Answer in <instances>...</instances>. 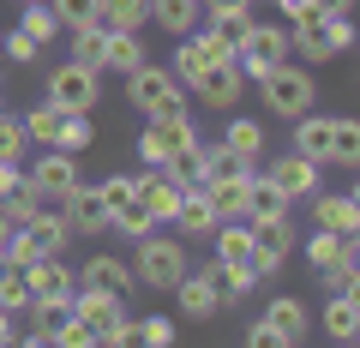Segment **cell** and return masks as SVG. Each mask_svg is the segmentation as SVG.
<instances>
[{"instance_id": "1", "label": "cell", "mask_w": 360, "mask_h": 348, "mask_svg": "<svg viewBox=\"0 0 360 348\" xmlns=\"http://www.w3.org/2000/svg\"><path fill=\"white\" fill-rule=\"evenodd\" d=\"M258 96H264V108L276 120H295L307 115V108H319V78H312V66H295V60H276L264 78H252Z\"/></svg>"}, {"instance_id": "2", "label": "cell", "mask_w": 360, "mask_h": 348, "mask_svg": "<svg viewBox=\"0 0 360 348\" xmlns=\"http://www.w3.org/2000/svg\"><path fill=\"white\" fill-rule=\"evenodd\" d=\"M193 271V252H186V240H180V234H139V258H132V276H139L144 288H174L180 276Z\"/></svg>"}, {"instance_id": "3", "label": "cell", "mask_w": 360, "mask_h": 348, "mask_svg": "<svg viewBox=\"0 0 360 348\" xmlns=\"http://www.w3.org/2000/svg\"><path fill=\"white\" fill-rule=\"evenodd\" d=\"M354 37L360 30L348 25V13H319V18H307V25L288 30V49H295L307 66H324V60H336L342 49H354Z\"/></svg>"}, {"instance_id": "4", "label": "cell", "mask_w": 360, "mask_h": 348, "mask_svg": "<svg viewBox=\"0 0 360 348\" xmlns=\"http://www.w3.org/2000/svg\"><path fill=\"white\" fill-rule=\"evenodd\" d=\"M127 103L139 108L144 120H150V115H180V108H186V84H180L168 66L144 60V66L127 72Z\"/></svg>"}, {"instance_id": "5", "label": "cell", "mask_w": 360, "mask_h": 348, "mask_svg": "<svg viewBox=\"0 0 360 348\" xmlns=\"http://www.w3.org/2000/svg\"><path fill=\"white\" fill-rule=\"evenodd\" d=\"M42 96L54 108H66V115H96V103H103V72L84 66V60H60L49 72V91Z\"/></svg>"}, {"instance_id": "6", "label": "cell", "mask_w": 360, "mask_h": 348, "mask_svg": "<svg viewBox=\"0 0 360 348\" xmlns=\"http://www.w3.org/2000/svg\"><path fill=\"white\" fill-rule=\"evenodd\" d=\"M246 222H252V271H258V283H264V276L283 271V258L300 246V234H295V217H288V210L246 217Z\"/></svg>"}, {"instance_id": "7", "label": "cell", "mask_w": 360, "mask_h": 348, "mask_svg": "<svg viewBox=\"0 0 360 348\" xmlns=\"http://www.w3.org/2000/svg\"><path fill=\"white\" fill-rule=\"evenodd\" d=\"M186 144H198V127H193V115L180 108V115H150L144 120V132H139V156H144V168H162L174 150H186Z\"/></svg>"}, {"instance_id": "8", "label": "cell", "mask_w": 360, "mask_h": 348, "mask_svg": "<svg viewBox=\"0 0 360 348\" xmlns=\"http://www.w3.org/2000/svg\"><path fill=\"white\" fill-rule=\"evenodd\" d=\"M276 60H288V25H258L240 37V49H234V66H240V78H264Z\"/></svg>"}, {"instance_id": "9", "label": "cell", "mask_w": 360, "mask_h": 348, "mask_svg": "<svg viewBox=\"0 0 360 348\" xmlns=\"http://www.w3.org/2000/svg\"><path fill=\"white\" fill-rule=\"evenodd\" d=\"M25 181L37 186L49 205H60V198L78 186V156H72V150H54V144H42V156H30V174H25Z\"/></svg>"}, {"instance_id": "10", "label": "cell", "mask_w": 360, "mask_h": 348, "mask_svg": "<svg viewBox=\"0 0 360 348\" xmlns=\"http://www.w3.org/2000/svg\"><path fill=\"white\" fill-rule=\"evenodd\" d=\"M270 181L283 186V198L288 205H300V198H312L324 186V162H312V156H300V150H283V156H270V168H264Z\"/></svg>"}, {"instance_id": "11", "label": "cell", "mask_w": 360, "mask_h": 348, "mask_svg": "<svg viewBox=\"0 0 360 348\" xmlns=\"http://www.w3.org/2000/svg\"><path fill=\"white\" fill-rule=\"evenodd\" d=\"M222 54H229V49H222V42L198 25V30H186V37H174V66H168V72H174L180 84H193V78L205 72V66H217Z\"/></svg>"}, {"instance_id": "12", "label": "cell", "mask_w": 360, "mask_h": 348, "mask_svg": "<svg viewBox=\"0 0 360 348\" xmlns=\"http://www.w3.org/2000/svg\"><path fill=\"white\" fill-rule=\"evenodd\" d=\"M240 91H246V78H240V66H234V54H222L217 66H205V72L193 78V96L205 108H234Z\"/></svg>"}, {"instance_id": "13", "label": "cell", "mask_w": 360, "mask_h": 348, "mask_svg": "<svg viewBox=\"0 0 360 348\" xmlns=\"http://www.w3.org/2000/svg\"><path fill=\"white\" fill-rule=\"evenodd\" d=\"M72 276H78V288H103V295H120V300L139 288L132 264H127V258H115V252H90L84 271H72Z\"/></svg>"}, {"instance_id": "14", "label": "cell", "mask_w": 360, "mask_h": 348, "mask_svg": "<svg viewBox=\"0 0 360 348\" xmlns=\"http://www.w3.org/2000/svg\"><path fill=\"white\" fill-rule=\"evenodd\" d=\"M25 276H30V300H72V288H78L72 264H66L60 252L30 258V264H25Z\"/></svg>"}, {"instance_id": "15", "label": "cell", "mask_w": 360, "mask_h": 348, "mask_svg": "<svg viewBox=\"0 0 360 348\" xmlns=\"http://www.w3.org/2000/svg\"><path fill=\"white\" fill-rule=\"evenodd\" d=\"M72 318L90 324V330H96V342H103V336L127 318V300H120V295H103V288H72Z\"/></svg>"}, {"instance_id": "16", "label": "cell", "mask_w": 360, "mask_h": 348, "mask_svg": "<svg viewBox=\"0 0 360 348\" xmlns=\"http://www.w3.org/2000/svg\"><path fill=\"white\" fill-rule=\"evenodd\" d=\"M264 324L276 330V342H283V348H295V342H307L312 312H307V300H300V295H270L264 300Z\"/></svg>"}, {"instance_id": "17", "label": "cell", "mask_w": 360, "mask_h": 348, "mask_svg": "<svg viewBox=\"0 0 360 348\" xmlns=\"http://www.w3.org/2000/svg\"><path fill=\"white\" fill-rule=\"evenodd\" d=\"M168 295H174L180 318H193V324H205V318H217V312H222V295H217V283H210L205 271H198V276L186 271L174 288H168Z\"/></svg>"}, {"instance_id": "18", "label": "cell", "mask_w": 360, "mask_h": 348, "mask_svg": "<svg viewBox=\"0 0 360 348\" xmlns=\"http://www.w3.org/2000/svg\"><path fill=\"white\" fill-rule=\"evenodd\" d=\"M60 217H66V228H72V234H103L108 228V205L96 198V186H84V181L60 198Z\"/></svg>"}, {"instance_id": "19", "label": "cell", "mask_w": 360, "mask_h": 348, "mask_svg": "<svg viewBox=\"0 0 360 348\" xmlns=\"http://www.w3.org/2000/svg\"><path fill=\"white\" fill-rule=\"evenodd\" d=\"M180 193H186V186H180V181H168L162 168H144V174H139V198H144V210H150V222H156V228H168V222H174Z\"/></svg>"}, {"instance_id": "20", "label": "cell", "mask_w": 360, "mask_h": 348, "mask_svg": "<svg viewBox=\"0 0 360 348\" xmlns=\"http://www.w3.org/2000/svg\"><path fill=\"white\" fill-rule=\"evenodd\" d=\"M342 240H348V234H330V228H319V234L307 240V264H312V276H319L324 288H336V283H342V271H348Z\"/></svg>"}, {"instance_id": "21", "label": "cell", "mask_w": 360, "mask_h": 348, "mask_svg": "<svg viewBox=\"0 0 360 348\" xmlns=\"http://www.w3.org/2000/svg\"><path fill=\"white\" fill-rule=\"evenodd\" d=\"M312 222L319 228H330V234H360V205L348 193H312Z\"/></svg>"}, {"instance_id": "22", "label": "cell", "mask_w": 360, "mask_h": 348, "mask_svg": "<svg viewBox=\"0 0 360 348\" xmlns=\"http://www.w3.org/2000/svg\"><path fill=\"white\" fill-rule=\"evenodd\" d=\"M330 120L336 115H295V138H288V150H300V156H312V162H324L330 168Z\"/></svg>"}, {"instance_id": "23", "label": "cell", "mask_w": 360, "mask_h": 348, "mask_svg": "<svg viewBox=\"0 0 360 348\" xmlns=\"http://www.w3.org/2000/svg\"><path fill=\"white\" fill-rule=\"evenodd\" d=\"M168 228H180V240H210V228H217V210H210V198L198 193V186H186L180 193V210Z\"/></svg>"}, {"instance_id": "24", "label": "cell", "mask_w": 360, "mask_h": 348, "mask_svg": "<svg viewBox=\"0 0 360 348\" xmlns=\"http://www.w3.org/2000/svg\"><path fill=\"white\" fill-rule=\"evenodd\" d=\"M205 276L217 283L222 307H240V300H246V295L258 288V271H252V264H240V258H217V264H210Z\"/></svg>"}, {"instance_id": "25", "label": "cell", "mask_w": 360, "mask_h": 348, "mask_svg": "<svg viewBox=\"0 0 360 348\" xmlns=\"http://www.w3.org/2000/svg\"><path fill=\"white\" fill-rule=\"evenodd\" d=\"M229 174H252V156H240V150H229V144H205L198 138V186L205 181H229Z\"/></svg>"}, {"instance_id": "26", "label": "cell", "mask_w": 360, "mask_h": 348, "mask_svg": "<svg viewBox=\"0 0 360 348\" xmlns=\"http://www.w3.org/2000/svg\"><path fill=\"white\" fill-rule=\"evenodd\" d=\"M144 60H150V54H144V37H139V30H108V37H103V72H120V78H127L132 66H144Z\"/></svg>"}, {"instance_id": "27", "label": "cell", "mask_w": 360, "mask_h": 348, "mask_svg": "<svg viewBox=\"0 0 360 348\" xmlns=\"http://www.w3.org/2000/svg\"><path fill=\"white\" fill-rule=\"evenodd\" d=\"M198 193L210 198L217 222H246V174H229V181H205Z\"/></svg>"}, {"instance_id": "28", "label": "cell", "mask_w": 360, "mask_h": 348, "mask_svg": "<svg viewBox=\"0 0 360 348\" xmlns=\"http://www.w3.org/2000/svg\"><path fill=\"white\" fill-rule=\"evenodd\" d=\"M198 18H205V6H198V0H150V25H162L168 37L198 30Z\"/></svg>"}, {"instance_id": "29", "label": "cell", "mask_w": 360, "mask_h": 348, "mask_svg": "<svg viewBox=\"0 0 360 348\" xmlns=\"http://www.w3.org/2000/svg\"><path fill=\"white\" fill-rule=\"evenodd\" d=\"M330 162H336V168H354V174H360V120H354V115L330 120Z\"/></svg>"}, {"instance_id": "30", "label": "cell", "mask_w": 360, "mask_h": 348, "mask_svg": "<svg viewBox=\"0 0 360 348\" xmlns=\"http://www.w3.org/2000/svg\"><path fill=\"white\" fill-rule=\"evenodd\" d=\"M18 30H25L37 49H49L54 37H60V18H54V6L49 0H25V13H18Z\"/></svg>"}, {"instance_id": "31", "label": "cell", "mask_w": 360, "mask_h": 348, "mask_svg": "<svg viewBox=\"0 0 360 348\" xmlns=\"http://www.w3.org/2000/svg\"><path fill=\"white\" fill-rule=\"evenodd\" d=\"M42 205H49V198H42L37 186L25 181V174H18V181L6 186V193H0V210H6V222H13V228H18V222H30V217L42 210Z\"/></svg>"}, {"instance_id": "32", "label": "cell", "mask_w": 360, "mask_h": 348, "mask_svg": "<svg viewBox=\"0 0 360 348\" xmlns=\"http://www.w3.org/2000/svg\"><path fill=\"white\" fill-rule=\"evenodd\" d=\"M324 336H330V342H354L360 336V307L354 300H342V295L324 300Z\"/></svg>"}, {"instance_id": "33", "label": "cell", "mask_w": 360, "mask_h": 348, "mask_svg": "<svg viewBox=\"0 0 360 348\" xmlns=\"http://www.w3.org/2000/svg\"><path fill=\"white\" fill-rule=\"evenodd\" d=\"M90 144H96V127H90V115H66V108H60V127H54V150L84 156Z\"/></svg>"}, {"instance_id": "34", "label": "cell", "mask_w": 360, "mask_h": 348, "mask_svg": "<svg viewBox=\"0 0 360 348\" xmlns=\"http://www.w3.org/2000/svg\"><path fill=\"white\" fill-rule=\"evenodd\" d=\"M222 144H229V150H240V156H264V127H258L252 115H229Z\"/></svg>"}, {"instance_id": "35", "label": "cell", "mask_w": 360, "mask_h": 348, "mask_svg": "<svg viewBox=\"0 0 360 348\" xmlns=\"http://www.w3.org/2000/svg\"><path fill=\"white\" fill-rule=\"evenodd\" d=\"M198 25H205L210 30V37H217L222 42V49H240V37H246V30H252V13H205V18H198Z\"/></svg>"}, {"instance_id": "36", "label": "cell", "mask_w": 360, "mask_h": 348, "mask_svg": "<svg viewBox=\"0 0 360 348\" xmlns=\"http://www.w3.org/2000/svg\"><path fill=\"white\" fill-rule=\"evenodd\" d=\"M103 25L108 30H144L150 25V0H103Z\"/></svg>"}, {"instance_id": "37", "label": "cell", "mask_w": 360, "mask_h": 348, "mask_svg": "<svg viewBox=\"0 0 360 348\" xmlns=\"http://www.w3.org/2000/svg\"><path fill=\"white\" fill-rule=\"evenodd\" d=\"M108 228H120V234H132V240H139V234H150L156 222H150V210H144V198L132 193L120 210H108Z\"/></svg>"}, {"instance_id": "38", "label": "cell", "mask_w": 360, "mask_h": 348, "mask_svg": "<svg viewBox=\"0 0 360 348\" xmlns=\"http://www.w3.org/2000/svg\"><path fill=\"white\" fill-rule=\"evenodd\" d=\"M60 30H78V25H103V0H49Z\"/></svg>"}, {"instance_id": "39", "label": "cell", "mask_w": 360, "mask_h": 348, "mask_svg": "<svg viewBox=\"0 0 360 348\" xmlns=\"http://www.w3.org/2000/svg\"><path fill=\"white\" fill-rule=\"evenodd\" d=\"M18 127H25V138H30V144H54V127H60V108H54L49 96H42V103L30 108L25 120H18Z\"/></svg>"}, {"instance_id": "40", "label": "cell", "mask_w": 360, "mask_h": 348, "mask_svg": "<svg viewBox=\"0 0 360 348\" xmlns=\"http://www.w3.org/2000/svg\"><path fill=\"white\" fill-rule=\"evenodd\" d=\"M103 37H108V25H78L72 30V60H84V66L103 72Z\"/></svg>"}, {"instance_id": "41", "label": "cell", "mask_w": 360, "mask_h": 348, "mask_svg": "<svg viewBox=\"0 0 360 348\" xmlns=\"http://www.w3.org/2000/svg\"><path fill=\"white\" fill-rule=\"evenodd\" d=\"M49 348H96V330H90V324H78L72 312H66V318L49 330Z\"/></svg>"}, {"instance_id": "42", "label": "cell", "mask_w": 360, "mask_h": 348, "mask_svg": "<svg viewBox=\"0 0 360 348\" xmlns=\"http://www.w3.org/2000/svg\"><path fill=\"white\" fill-rule=\"evenodd\" d=\"M25 150H30V138H25V127H18V115L0 108V162H18Z\"/></svg>"}, {"instance_id": "43", "label": "cell", "mask_w": 360, "mask_h": 348, "mask_svg": "<svg viewBox=\"0 0 360 348\" xmlns=\"http://www.w3.org/2000/svg\"><path fill=\"white\" fill-rule=\"evenodd\" d=\"M0 54H6L13 66H37V60H42V49L25 37V30H6V37H0Z\"/></svg>"}, {"instance_id": "44", "label": "cell", "mask_w": 360, "mask_h": 348, "mask_svg": "<svg viewBox=\"0 0 360 348\" xmlns=\"http://www.w3.org/2000/svg\"><path fill=\"white\" fill-rule=\"evenodd\" d=\"M132 193H139V174H108V181H96V198H103L108 210H120Z\"/></svg>"}, {"instance_id": "45", "label": "cell", "mask_w": 360, "mask_h": 348, "mask_svg": "<svg viewBox=\"0 0 360 348\" xmlns=\"http://www.w3.org/2000/svg\"><path fill=\"white\" fill-rule=\"evenodd\" d=\"M139 342L168 348V342H174V318H144V324H139Z\"/></svg>"}, {"instance_id": "46", "label": "cell", "mask_w": 360, "mask_h": 348, "mask_svg": "<svg viewBox=\"0 0 360 348\" xmlns=\"http://www.w3.org/2000/svg\"><path fill=\"white\" fill-rule=\"evenodd\" d=\"M276 13H288V30H295V25H307V18H319V6H312V0H276Z\"/></svg>"}, {"instance_id": "47", "label": "cell", "mask_w": 360, "mask_h": 348, "mask_svg": "<svg viewBox=\"0 0 360 348\" xmlns=\"http://www.w3.org/2000/svg\"><path fill=\"white\" fill-rule=\"evenodd\" d=\"M246 348H283V342H276V330L258 318V324H246Z\"/></svg>"}, {"instance_id": "48", "label": "cell", "mask_w": 360, "mask_h": 348, "mask_svg": "<svg viewBox=\"0 0 360 348\" xmlns=\"http://www.w3.org/2000/svg\"><path fill=\"white\" fill-rule=\"evenodd\" d=\"M330 295H342V300H354V307H360V271H342V283H336Z\"/></svg>"}, {"instance_id": "49", "label": "cell", "mask_w": 360, "mask_h": 348, "mask_svg": "<svg viewBox=\"0 0 360 348\" xmlns=\"http://www.w3.org/2000/svg\"><path fill=\"white\" fill-rule=\"evenodd\" d=\"M205 13H252V0H198Z\"/></svg>"}, {"instance_id": "50", "label": "cell", "mask_w": 360, "mask_h": 348, "mask_svg": "<svg viewBox=\"0 0 360 348\" xmlns=\"http://www.w3.org/2000/svg\"><path fill=\"white\" fill-rule=\"evenodd\" d=\"M342 258H348V271H360V234H348V240H342Z\"/></svg>"}, {"instance_id": "51", "label": "cell", "mask_w": 360, "mask_h": 348, "mask_svg": "<svg viewBox=\"0 0 360 348\" xmlns=\"http://www.w3.org/2000/svg\"><path fill=\"white\" fill-rule=\"evenodd\" d=\"M319 13H354V0H312Z\"/></svg>"}, {"instance_id": "52", "label": "cell", "mask_w": 360, "mask_h": 348, "mask_svg": "<svg viewBox=\"0 0 360 348\" xmlns=\"http://www.w3.org/2000/svg\"><path fill=\"white\" fill-rule=\"evenodd\" d=\"M13 336H18V330H13V312H0V348L13 342Z\"/></svg>"}, {"instance_id": "53", "label": "cell", "mask_w": 360, "mask_h": 348, "mask_svg": "<svg viewBox=\"0 0 360 348\" xmlns=\"http://www.w3.org/2000/svg\"><path fill=\"white\" fill-rule=\"evenodd\" d=\"M13 181H18V162H0V193H6Z\"/></svg>"}, {"instance_id": "54", "label": "cell", "mask_w": 360, "mask_h": 348, "mask_svg": "<svg viewBox=\"0 0 360 348\" xmlns=\"http://www.w3.org/2000/svg\"><path fill=\"white\" fill-rule=\"evenodd\" d=\"M6 240H13V222H6V210H0V252H6Z\"/></svg>"}, {"instance_id": "55", "label": "cell", "mask_w": 360, "mask_h": 348, "mask_svg": "<svg viewBox=\"0 0 360 348\" xmlns=\"http://www.w3.org/2000/svg\"><path fill=\"white\" fill-rule=\"evenodd\" d=\"M0 103H6V91H0Z\"/></svg>"}, {"instance_id": "56", "label": "cell", "mask_w": 360, "mask_h": 348, "mask_svg": "<svg viewBox=\"0 0 360 348\" xmlns=\"http://www.w3.org/2000/svg\"><path fill=\"white\" fill-rule=\"evenodd\" d=\"M18 6H25V0H18Z\"/></svg>"}, {"instance_id": "57", "label": "cell", "mask_w": 360, "mask_h": 348, "mask_svg": "<svg viewBox=\"0 0 360 348\" xmlns=\"http://www.w3.org/2000/svg\"><path fill=\"white\" fill-rule=\"evenodd\" d=\"M354 42H360V37H354Z\"/></svg>"}]
</instances>
